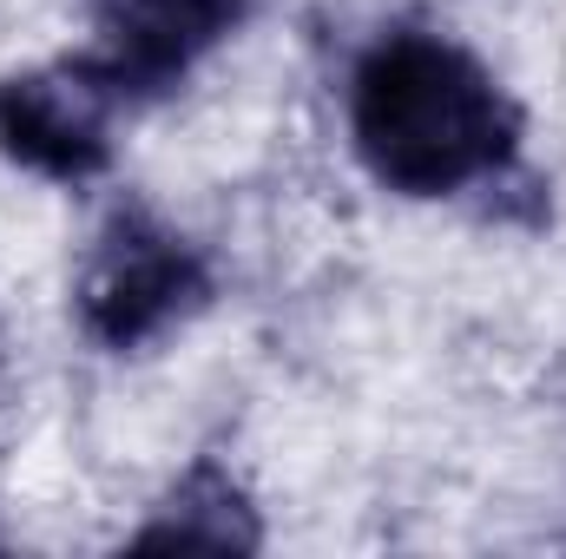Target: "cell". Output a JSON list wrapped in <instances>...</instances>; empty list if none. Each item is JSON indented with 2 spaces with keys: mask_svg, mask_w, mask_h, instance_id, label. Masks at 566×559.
Instances as JSON below:
<instances>
[{
  "mask_svg": "<svg viewBox=\"0 0 566 559\" xmlns=\"http://www.w3.org/2000/svg\"><path fill=\"white\" fill-rule=\"evenodd\" d=\"M258 0H93V60L126 93V106L171 93L218 40L251 20Z\"/></svg>",
  "mask_w": 566,
  "mask_h": 559,
  "instance_id": "cell-4",
  "label": "cell"
},
{
  "mask_svg": "<svg viewBox=\"0 0 566 559\" xmlns=\"http://www.w3.org/2000/svg\"><path fill=\"white\" fill-rule=\"evenodd\" d=\"M349 145L396 198H454L494 184L521 151V106L441 33H382L349 73Z\"/></svg>",
  "mask_w": 566,
  "mask_h": 559,
  "instance_id": "cell-1",
  "label": "cell"
},
{
  "mask_svg": "<svg viewBox=\"0 0 566 559\" xmlns=\"http://www.w3.org/2000/svg\"><path fill=\"white\" fill-rule=\"evenodd\" d=\"M73 303H80V329L99 349L126 356L211 303V264L191 238H178L151 211L126 204L93 238L86 271L73 283Z\"/></svg>",
  "mask_w": 566,
  "mask_h": 559,
  "instance_id": "cell-2",
  "label": "cell"
},
{
  "mask_svg": "<svg viewBox=\"0 0 566 559\" xmlns=\"http://www.w3.org/2000/svg\"><path fill=\"white\" fill-rule=\"evenodd\" d=\"M139 547H258V520L238 494L231 474L218 467H191L165 507V520H151Z\"/></svg>",
  "mask_w": 566,
  "mask_h": 559,
  "instance_id": "cell-5",
  "label": "cell"
},
{
  "mask_svg": "<svg viewBox=\"0 0 566 559\" xmlns=\"http://www.w3.org/2000/svg\"><path fill=\"white\" fill-rule=\"evenodd\" d=\"M126 93L106 80L93 53L53 60L0 80V151L53 184H86L113 165V119Z\"/></svg>",
  "mask_w": 566,
  "mask_h": 559,
  "instance_id": "cell-3",
  "label": "cell"
}]
</instances>
